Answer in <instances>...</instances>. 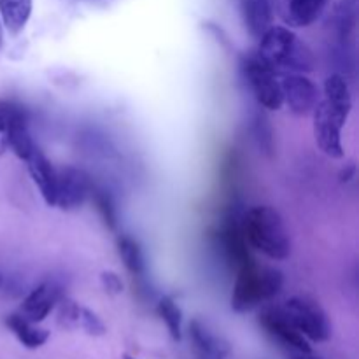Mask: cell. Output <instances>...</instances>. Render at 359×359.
<instances>
[{
    "label": "cell",
    "instance_id": "26",
    "mask_svg": "<svg viewBox=\"0 0 359 359\" xmlns=\"http://www.w3.org/2000/svg\"><path fill=\"white\" fill-rule=\"evenodd\" d=\"M2 42H4V27L2 23H0V46H2Z\"/></svg>",
    "mask_w": 359,
    "mask_h": 359
},
{
    "label": "cell",
    "instance_id": "1",
    "mask_svg": "<svg viewBox=\"0 0 359 359\" xmlns=\"http://www.w3.org/2000/svg\"><path fill=\"white\" fill-rule=\"evenodd\" d=\"M353 109L349 83L340 74H332L325 81V95L312 111L314 137L319 149L330 158L344 156L342 130Z\"/></svg>",
    "mask_w": 359,
    "mask_h": 359
},
{
    "label": "cell",
    "instance_id": "8",
    "mask_svg": "<svg viewBox=\"0 0 359 359\" xmlns=\"http://www.w3.org/2000/svg\"><path fill=\"white\" fill-rule=\"evenodd\" d=\"M280 90H283V104L297 116H309L321 100L319 88L307 74H283Z\"/></svg>",
    "mask_w": 359,
    "mask_h": 359
},
{
    "label": "cell",
    "instance_id": "24",
    "mask_svg": "<svg viewBox=\"0 0 359 359\" xmlns=\"http://www.w3.org/2000/svg\"><path fill=\"white\" fill-rule=\"evenodd\" d=\"M100 283L109 294H119L123 291L121 277L116 272H111V270L100 273Z\"/></svg>",
    "mask_w": 359,
    "mask_h": 359
},
{
    "label": "cell",
    "instance_id": "21",
    "mask_svg": "<svg viewBox=\"0 0 359 359\" xmlns=\"http://www.w3.org/2000/svg\"><path fill=\"white\" fill-rule=\"evenodd\" d=\"M158 316L161 318V321L167 326L168 333H170L172 340L175 342H181L182 339V312L179 309V305L175 304L174 298L163 297L158 302Z\"/></svg>",
    "mask_w": 359,
    "mask_h": 359
},
{
    "label": "cell",
    "instance_id": "22",
    "mask_svg": "<svg viewBox=\"0 0 359 359\" xmlns=\"http://www.w3.org/2000/svg\"><path fill=\"white\" fill-rule=\"evenodd\" d=\"M27 111L20 104L0 98V153L7 151V133L18 119L25 118Z\"/></svg>",
    "mask_w": 359,
    "mask_h": 359
},
{
    "label": "cell",
    "instance_id": "13",
    "mask_svg": "<svg viewBox=\"0 0 359 359\" xmlns=\"http://www.w3.org/2000/svg\"><path fill=\"white\" fill-rule=\"evenodd\" d=\"M189 339L200 358L224 359L230 354V344L200 319H193L189 323Z\"/></svg>",
    "mask_w": 359,
    "mask_h": 359
},
{
    "label": "cell",
    "instance_id": "28",
    "mask_svg": "<svg viewBox=\"0 0 359 359\" xmlns=\"http://www.w3.org/2000/svg\"><path fill=\"white\" fill-rule=\"evenodd\" d=\"M196 359H207V358H200V356H198V358H196Z\"/></svg>",
    "mask_w": 359,
    "mask_h": 359
},
{
    "label": "cell",
    "instance_id": "17",
    "mask_svg": "<svg viewBox=\"0 0 359 359\" xmlns=\"http://www.w3.org/2000/svg\"><path fill=\"white\" fill-rule=\"evenodd\" d=\"M34 11V0H0V23L9 34L16 35L27 27Z\"/></svg>",
    "mask_w": 359,
    "mask_h": 359
},
{
    "label": "cell",
    "instance_id": "10",
    "mask_svg": "<svg viewBox=\"0 0 359 359\" xmlns=\"http://www.w3.org/2000/svg\"><path fill=\"white\" fill-rule=\"evenodd\" d=\"M63 298L62 286L53 280H46V283L39 284L35 290H32L27 297L23 298L21 304L20 314L25 316L28 321L39 323L44 321L49 314L56 309L58 302Z\"/></svg>",
    "mask_w": 359,
    "mask_h": 359
},
{
    "label": "cell",
    "instance_id": "19",
    "mask_svg": "<svg viewBox=\"0 0 359 359\" xmlns=\"http://www.w3.org/2000/svg\"><path fill=\"white\" fill-rule=\"evenodd\" d=\"M328 0H287V23L307 28L323 16Z\"/></svg>",
    "mask_w": 359,
    "mask_h": 359
},
{
    "label": "cell",
    "instance_id": "23",
    "mask_svg": "<svg viewBox=\"0 0 359 359\" xmlns=\"http://www.w3.org/2000/svg\"><path fill=\"white\" fill-rule=\"evenodd\" d=\"M90 196L93 198L95 205H97L98 214L102 216L104 223L107 224L111 230H116V226H118V210H116V205H114V200H112V196L109 195L105 189L97 188V186H93V188H91V195Z\"/></svg>",
    "mask_w": 359,
    "mask_h": 359
},
{
    "label": "cell",
    "instance_id": "6",
    "mask_svg": "<svg viewBox=\"0 0 359 359\" xmlns=\"http://www.w3.org/2000/svg\"><path fill=\"white\" fill-rule=\"evenodd\" d=\"M294 328L311 342H326L332 337V323L321 305L309 297H293L280 307Z\"/></svg>",
    "mask_w": 359,
    "mask_h": 359
},
{
    "label": "cell",
    "instance_id": "25",
    "mask_svg": "<svg viewBox=\"0 0 359 359\" xmlns=\"http://www.w3.org/2000/svg\"><path fill=\"white\" fill-rule=\"evenodd\" d=\"M293 359H323V358L312 356V353H307V354H298V356H294Z\"/></svg>",
    "mask_w": 359,
    "mask_h": 359
},
{
    "label": "cell",
    "instance_id": "16",
    "mask_svg": "<svg viewBox=\"0 0 359 359\" xmlns=\"http://www.w3.org/2000/svg\"><path fill=\"white\" fill-rule=\"evenodd\" d=\"M6 325L14 333V337L20 340V344H23L27 349H39V347H42L49 340L48 330L39 328L35 323L28 321L20 312L7 316Z\"/></svg>",
    "mask_w": 359,
    "mask_h": 359
},
{
    "label": "cell",
    "instance_id": "27",
    "mask_svg": "<svg viewBox=\"0 0 359 359\" xmlns=\"http://www.w3.org/2000/svg\"><path fill=\"white\" fill-rule=\"evenodd\" d=\"M123 359H135V358H132V356H128V354H126V356L123 358Z\"/></svg>",
    "mask_w": 359,
    "mask_h": 359
},
{
    "label": "cell",
    "instance_id": "7",
    "mask_svg": "<svg viewBox=\"0 0 359 359\" xmlns=\"http://www.w3.org/2000/svg\"><path fill=\"white\" fill-rule=\"evenodd\" d=\"M90 175L76 167L56 168V200L55 207L62 210H77L91 195Z\"/></svg>",
    "mask_w": 359,
    "mask_h": 359
},
{
    "label": "cell",
    "instance_id": "11",
    "mask_svg": "<svg viewBox=\"0 0 359 359\" xmlns=\"http://www.w3.org/2000/svg\"><path fill=\"white\" fill-rule=\"evenodd\" d=\"M58 309V323L67 330H81L91 337H102L105 333V325L93 311L83 307L77 302L62 298L56 305Z\"/></svg>",
    "mask_w": 359,
    "mask_h": 359
},
{
    "label": "cell",
    "instance_id": "12",
    "mask_svg": "<svg viewBox=\"0 0 359 359\" xmlns=\"http://www.w3.org/2000/svg\"><path fill=\"white\" fill-rule=\"evenodd\" d=\"M25 163H27V170L28 174H30L32 182H34L35 188L39 189L46 205L55 207L56 168L53 167V163L48 160V156L39 149V146L32 151L30 156L25 160Z\"/></svg>",
    "mask_w": 359,
    "mask_h": 359
},
{
    "label": "cell",
    "instance_id": "15",
    "mask_svg": "<svg viewBox=\"0 0 359 359\" xmlns=\"http://www.w3.org/2000/svg\"><path fill=\"white\" fill-rule=\"evenodd\" d=\"M221 242H223V249L226 252L228 259L235 263L237 269L252 262L248 249L249 244L245 241L244 233H242L241 223H237V219H228L224 223L223 230H221Z\"/></svg>",
    "mask_w": 359,
    "mask_h": 359
},
{
    "label": "cell",
    "instance_id": "5",
    "mask_svg": "<svg viewBox=\"0 0 359 359\" xmlns=\"http://www.w3.org/2000/svg\"><path fill=\"white\" fill-rule=\"evenodd\" d=\"M242 72L252 95L266 111H279L283 107V90L279 74L258 55H248L242 60Z\"/></svg>",
    "mask_w": 359,
    "mask_h": 359
},
{
    "label": "cell",
    "instance_id": "14",
    "mask_svg": "<svg viewBox=\"0 0 359 359\" xmlns=\"http://www.w3.org/2000/svg\"><path fill=\"white\" fill-rule=\"evenodd\" d=\"M241 16L245 30L259 39L273 25V7L270 0H241Z\"/></svg>",
    "mask_w": 359,
    "mask_h": 359
},
{
    "label": "cell",
    "instance_id": "20",
    "mask_svg": "<svg viewBox=\"0 0 359 359\" xmlns=\"http://www.w3.org/2000/svg\"><path fill=\"white\" fill-rule=\"evenodd\" d=\"M118 252L121 262L125 263L126 270L132 276H144L146 273V256H144L142 248L135 238L121 235L118 238Z\"/></svg>",
    "mask_w": 359,
    "mask_h": 359
},
{
    "label": "cell",
    "instance_id": "18",
    "mask_svg": "<svg viewBox=\"0 0 359 359\" xmlns=\"http://www.w3.org/2000/svg\"><path fill=\"white\" fill-rule=\"evenodd\" d=\"M356 21L358 0H340L335 7V13H333V30H335L337 41L346 49L349 42L353 41Z\"/></svg>",
    "mask_w": 359,
    "mask_h": 359
},
{
    "label": "cell",
    "instance_id": "4",
    "mask_svg": "<svg viewBox=\"0 0 359 359\" xmlns=\"http://www.w3.org/2000/svg\"><path fill=\"white\" fill-rule=\"evenodd\" d=\"M284 286V276L273 266H262L252 259L237 269V279L231 293V309L238 314L252 311L272 300Z\"/></svg>",
    "mask_w": 359,
    "mask_h": 359
},
{
    "label": "cell",
    "instance_id": "9",
    "mask_svg": "<svg viewBox=\"0 0 359 359\" xmlns=\"http://www.w3.org/2000/svg\"><path fill=\"white\" fill-rule=\"evenodd\" d=\"M259 325L269 333L272 339L283 344L287 349L297 351L298 354L312 353V347L309 340L294 328L293 323L287 319L284 311L280 307H269L259 314Z\"/></svg>",
    "mask_w": 359,
    "mask_h": 359
},
{
    "label": "cell",
    "instance_id": "2",
    "mask_svg": "<svg viewBox=\"0 0 359 359\" xmlns=\"http://www.w3.org/2000/svg\"><path fill=\"white\" fill-rule=\"evenodd\" d=\"M245 241L273 262H283L291 255V237L283 216L270 205H255L241 221Z\"/></svg>",
    "mask_w": 359,
    "mask_h": 359
},
{
    "label": "cell",
    "instance_id": "3",
    "mask_svg": "<svg viewBox=\"0 0 359 359\" xmlns=\"http://www.w3.org/2000/svg\"><path fill=\"white\" fill-rule=\"evenodd\" d=\"M258 55L277 74H309L314 70V55L293 30L272 25L258 39Z\"/></svg>",
    "mask_w": 359,
    "mask_h": 359
}]
</instances>
